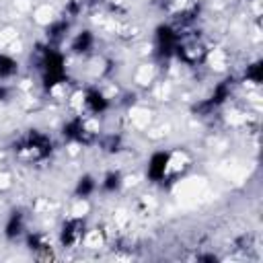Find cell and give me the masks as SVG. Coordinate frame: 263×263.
I'll return each instance as SVG.
<instances>
[{
	"mask_svg": "<svg viewBox=\"0 0 263 263\" xmlns=\"http://www.w3.org/2000/svg\"><path fill=\"white\" fill-rule=\"evenodd\" d=\"M191 168V156L183 148H156L146 158V181L158 187L177 183Z\"/></svg>",
	"mask_w": 263,
	"mask_h": 263,
	"instance_id": "obj_1",
	"label": "cell"
},
{
	"mask_svg": "<svg viewBox=\"0 0 263 263\" xmlns=\"http://www.w3.org/2000/svg\"><path fill=\"white\" fill-rule=\"evenodd\" d=\"M35 68L39 72L41 86L47 95H53L58 90H64L70 82V72H68V58L58 45H47L43 43L41 49H37L35 58Z\"/></svg>",
	"mask_w": 263,
	"mask_h": 263,
	"instance_id": "obj_2",
	"label": "cell"
},
{
	"mask_svg": "<svg viewBox=\"0 0 263 263\" xmlns=\"http://www.w3.org/2000/svg\"><path fill=\"white\" fill-rule=\"evenodd\" d=\"M12 154L21 164L37 166L53 158L55 154V140L51 134L39 127H29L25 134H21L12 142Z\"/></svg>",
	"mask_w": 263,
	"mask_h": 263,
	"instance_id": "obj_3",
	"label": "cell"
},
{
	"mask_svg": "<svg viewBox=\"0 0 263 263\" xmlns=\"http://www.w3.org/2000/svg\"><path fill=\"white\" fill-rule=\"evenodd\" d=\"M60 136L70 146H95L101 138V129L97 125V117H88L82 113H72L60 129Z\"/></svg>",
	"mask_w": 263,
	"mask_h": 263,
	"instance_id": "obj_4",
	"label": "cell"
},
{
	"mask_svg": "<svg viewBox=\"0 0 263 263\" xmlns=\"http://www.w3.org/2000/svg\"><path fill=\"white\" fill-rule=\"evenodd\" d=\"M113 107L111 97L101 86H84L76 92V113L88 115V117H103Z\"/></svg>",
	"mask_w": 263,
	"mask_h": 263,
	"instance_id": "obj_5",
	"label": "cell"
},
{
	"mask_svg": "<svg viewBox=\"0 0 263 263\" xmlns=\"http://www.w3.org/2000/svg\"><path fill=\"white\" fill-rule=\"evenodd\" d=\"M183 29H179L175 23H160L154 29V39H152V53L158 62H168L175 60L177 45L181 41Z\"/></svg>",
	"mask_w": 263,
	"mask_h": 263,
	"instance_id": "obj_6",
	"label": "cell"
},
{
	"mask_svg": "<svg viewBox=\"0 0 263 263\" xmlns=\"http://www.w3.org/2000/svg\"><path fill=\"white\" fill-rule=\"evenodd\" d=\"M90 236V230H88V224L82 216L78 214H72V216H66L58 228V245L62 249H74V247H80L88 240Z\"/></svg>",
	"mask_w": 263,
	"mask_h": 263,
	"instance_id": "obj_7",
	"label": "cell"
},
{
	"mask_svg": "<svg viewBox=\"0 0 263 263\" xmlns=\"http://www.w3.org/2000/svg\"><path fill=\"white\" fill-rule=\"evenodd\" d=\"M68 51L72 55H78V58H88L95 53L97 49V35L92 29H80L76 33H70L68 37Z\"/></svg>",
	"mask_w": 263,
	"mask_h": 263,
	"instance_id": "obj_8",
	"label": "cell"
},
{
	"mask_svg": "<svg viewBox=\"0 0 263 263\" xmlns=\"http://www.w3.org/2000/svg\"><path fill=\"white\" fill-rule=\"evenodd\" d=\"M29 230V224H27V214L25 210L21 208H14L8 212L6 220H4V226H2V234L6 240L14 242V240H23V236L27 234Z\"/></svg>",
	"mask_w": 263,
	"mask_h": 263,
	"instance_id": "obj_9",
	"label": "cell"
},
{
	"mask_svg": "<svg viewBox=\"0 0 263 263\" xmlns=\"http://www.w3.org/2000/svg\"><path fill=\"white\" fill-rule=\"evenodd\" d=\"M99 193V177L92 173H82L72 187V195L78 201H88L90 197H95Z\"/></svg>",
	"mask_w": 263,
	"mask_h": 263,
	"instance_id": "obj_10",
	"label": "cell"
},
{
	"mask_svg": "<svg viewBox=\"0 0 263 263\" xmlns=\"http://www.w3.org/2000/svg\"><path fill=\"white\" fill-rule=\"evenodd\" d=\"M123 185H125V177L119 168H109L107 173H103L99 177V193L115 195L123 189Z\"/></svg>",
	"mask_w": 263,
	"mask_h": 263,
	"instance_id": "obj_11",
	"label": "cell"
},
{
	"mask_svg": "<svg viewBox=\"0 0 263 263\" xmlns=\"http://www.w3.org/2000/svg\"><path fill=\"white\" fill-rule=\"evenodd\" d=\"M23 240H25V247L33 255H47V253H51V247H53L51 238L45 232H41V230H27Z\"/></svg>",
	"mask_w": 263,
	"mask_h": 263,
	"instance_id": "obj_12",
	"label": "cell"
},
{
	"mask_svg": "<svg viewBox=\"0 0 263 263\" xmlns=\"http://www.w3.org/2000/svg\"><path fill=\"white\" fill-rule=\"evenodd\" d=\"M18 60L6 51H0V82H8L18 74Z\"/></svg>",
	"mask_w": 263,
	"mask_h": 263,
	"instance_id": "obj_13",
	"label": "cell"
},
{
	"mask_svg": "<svg viewBox=\"0 0 263 263\" xmlns=\"http://www.w3.org/2000/svg\"><path fill=\"white\" fill-rule=\"evenodd\" d=\"M261 60H253L247 64V68L242 70V76L238 78V84H247V86H259L261 84Z\"/></svg>",
	"mask_w": 263,
	"mask_h": 263,
	"instance_id": "obj_14",
	"label": "cell"
}]
</instances>
